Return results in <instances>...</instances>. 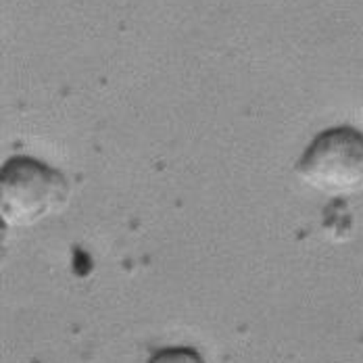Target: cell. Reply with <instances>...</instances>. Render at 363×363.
<instances>
[{
  "label": "cell",
  "instance_id": "obj_3",
  "mask_svg": "<svg viewBox=\"0 0 363 363\" xmlns=\"http://www.w3.org/2000/svg\"><path fill=\"white\" fill-rule=\"evenodd\" d=\"M146 363H205V359L192 347H163L155 351Z\"/></svg>",
  "mask_w": 363,
  "mask_h": 363
},
{
  "label": "cell",
  "instance_id": "obj_1",
  "mask_svg": "<svg viewBox=\"0 0 363 363\" xmlns=\"http://www.w3.org/2000/svg\"><path fill=\"white\" fill-rule=\"evenodd\" d=\"M69 180L34 157H11L0 169V218L6 228H32L65 209Z\"/></svg>",
  "mask_w": 363,
  "mask_h": 363
},
{
  "label": "cell",
  "instance_id": "obj_2",
  "mask_svg": "<svg viewBox=\"0 0 363 363\" xmlns=\"http://www.w3.org/2000/svg\"><path fill=\"white\" fill-rule=\"evenodd\" d=\"M296 178L326 196L363 192V132L336 125L320 132L294 165Z\"/></svg>",
  "mask_w": 363,
  "mask_h": 363
}]
</instances>
